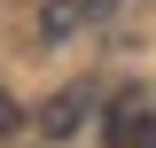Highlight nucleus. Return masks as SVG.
Wrapping results in <instances>:
<instances>
[{
    "instance_id": "nucleus-1",
    "label": "nucleus",
    "mask_w": 156,
    "mask_h": 148,
    "mask_svg": "<svg viewBox=\"0 0 156 148\" xmlns=\"http://www.w3.org/2000/svg\"><path fill=\"white\" fill-rule=\"evenodd\" d=\"M101 148H156V101L140 86H125L101 109Z\"/></svg>"
},
{
    "instance_id": "nucleus-2",
    "label": "nucleus",
    "mask_w": 156,
    "mask_h": 148,
    "mask_svg": "<svg viewBox=\"0 0 156 148\" xmlns=\"http://www.w3.org/2000/svg\"><path fill=\"white\" fill-rule=\"evenodd\" d=\"M86 101H94L86 86H62L55 101L39 109V132H47V140H70V132H78V109H86Z\"/></svg>"
},
{
    "instance_id": "nucleus-3",
    "label": "nucleus",
    "mask_w": 156,
    "mask_h": 148,
    "mask_svg": "<svg viewBox=\"0 0 156 148\" xmlns=\"http://www.w3.org/2000/svg\"><path fill=\"white\" fill-rule=\"evenodd\" d=\"M16 125H23V109H16V93L0 86V140H8V132H16Z\"/></svg>"
},
{
    "instance_id": "nucleus-4",
    "label": "nucleus",
    "mask_w": 156,
    "mask_h": 148,
    "mask_svg": "<svg viewBox=\"0 0 156 148\" xmlns=\"http://www.w3.org/2000/svg\"><path fill=\"white\" fill-rule=\"evenodd\" d=\"M101 8H117V0H101Z\"/></svg>"
}]
</instances>
